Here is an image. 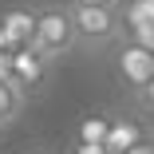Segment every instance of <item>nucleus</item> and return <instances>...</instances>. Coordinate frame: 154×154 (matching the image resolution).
<instances>
[{"label": "nucleus", "instance_id": "f257e3e1", "mask_svg": "<svg viewBox=\"0 0 154 154\" xmlns=\"http://www.w3.org/2000/svg\"><path fill=\"white\" fill-rule=\"evenodd\" d=\"M75 44L87 51H103L115 40H122V16L119 8H87V4H67Z\"/></svg>", "mask_w": 154, "mask_h": 154}, {"label": "nucleus", "instance_id": "f03ea898", "mask_svg": "<svg viewBox=\"0 0 154 154\" xmlns=\"http://www.w3.org/2000/svg\"><path fill=\"white\" fill-rule=\"evenodd\" d=\"M32 48L51 59V63H59L63 55H71L79 44H75V28H71V16H67V4H48L36 12V40Z\"/></svg>", "mask_w": 154, "mask_h": 154}, {"label": "nucleus", "instance_id": "7ed1b4c3", "mask_svg": "<svg viewBox=\"0 0 154 154\" xmlns=\"http://www.w3.org/2000/svg\"><path fill=\"white\" fill-rule=\"evenodd\" d=\"M115 67H119V79L127 83V91L134 95V91H142L154 79V51H146V48L127 40L119 48V55H115Z\"/></svg>", "mask_w": 154, "mask_h": 154}, {"label": "nucleus", "instance_id": "20e7f679", "mask_svg": "<svg viewBox=\"0 0 154 154\" xmlns=\"http://www.w3.org/2000/svg\"><path fill=\"white\" fill-rule=\"evenodd\" d=\"M48 75H51V59H44L36 48H20V51H12V83L24 91V99L36 95V91H44Z\"/></svg>", "mask_w": 154, "mask_h": 154}, {"label": "nucleus", "instance_id": "39448f33", "mask_svg": "<svg viewBox=\"0 0 154 154\" xmlns=\"http://www.w3.org/2000/svg\"><path fill=\"white\" fill-rule=\"evenodd\" d=\"M0 32L8 36V48L20 51V48H32L36 40V12L32 8H12L0 16Z\"/></svg>", "mask_w": 154, "mask_h": 154}, {"label": "nucleus", "instance_id": "423d86ee", "mask_svg": "<svg viewBox=\"0 0 154 154\" xmlns=\"http://www.w3.org/2000/svg\"><path fill=\"white\" fill-rule=\"evenodd\" d=\"M150 134H146V127L138 119H111V131H107V150L111 154H127V150H134L138 142H146Z\"/></svg>", "mask_w": 154, "mask_h": 154}, {"label": "nucleus", "instance_id": "0eeeda50", "mask_svg": "<svg viewBox=\"0 0 154 154\" xmlns=\"http://www.w3.org/2000/svg\"><path fill=\"white\" fill-rule=\"evenodd\" d=\"M122 36H131V32H154V0H122Z\"/></svg>", "mask_w": 154, "mask_h": 154}, {"label": "nucleus", "instance_id": "6e6552de", "mask_svg": "<svg viewBox=\"0 0 154 154\" xmlns=\"http://www.w3.org/2000/svg\"><path fill=\"white\" fill-rule=\"evenodd\" d=\"M24 91L16 87V83H0V131H8L12 122L24 115Z\"/></svg>", "mask_w": 154, "mask_h": 154}, {"label": "nucleus", "instance_id": "1a4fd4ad", "mask_svg": "<svg viewBox=\"0 0 154 154\" xmlns=\"http://www.w3.org/2000/svg\"><path fill=\"white\" fill-rule=\"evenodd\" d=\"M107 131H111V119H107V115H87V119L79 122V142L103 146V142H107Z\"/></svg>", "mask_w": 154, "mask_h": 154}, {"label": "nucleus", "instance_id": "9d476101", "mask_svg": "<svg viewBox=\"0 0 154 154\" xmlns=\"http://www.w3.org/2000/svg\"><path fill=\"white\" fill-rule=\"evenodd\" d=\"M134 103H138L142 115H154V79H150L142 91H134Z\"/></svg>", "mask_w": 154, "mask_h": 154}, {"label": "nucleus", "instance_id": "9b49d317", "mask_svg": "<svg viewBox=\"0 0 154 154\" xmlns=\"http://www.w3.org/2000/svg\"><path fill=\"white\" fill-rule=\"evenodd\" d=\"M67 4H87V8H122V0H67Z\"/></svg>", "mask_w": 154, "mask_h": 154}, {"label": "nucleus", "instance_id": "f8f14e48", "mask_svg": "<svg viewBox=\"0 0 154 154\" xmlns=\"http://www.w3.org/2000/svg\"><path fill=\"white\" fill-rule=\"evenodd\" d=\"M71 154H111L107 146H87V142H75L71 146Z\"/></svg>", "mask_w": 154, "mask_h": 154}, {"label": "nucleus", "instance_id": "ddd939ff", "mask_svg": "<svg viewBox=\"0 0 154 154\" xmlns=\"http://www.w3.org/2000/svg\"><path fill=\"white\" fill-rule=\"evenodd\" d=\"M0 83H12V55H0Z\"/></svg>", "mask_w": 154, "mask_h": 154}, {"label": "nucleus", "instance_id": "4468645a", "mask_svg": "<svg viewBox=\"0 0 154 154\" xmlns=\"http://www.w3.org/2000/svg\"><path fill=\"white\" fill-rule=\"evenodd\" d=\"M127 154H154V138H146V142H138L134 150H127Z\"/></svg>", "mask_w": 154, "mask_h": 154}, {"label": "nucleus", "instance_id": "2eb2a0df", "mask_svg": "<svg viewBox=\"0 0 154 154\" xmlns=\"http://www.w3.org/2000/svg\"><path fill=\"white\" fill-rule=\"evenodd\" d=\"M0 55H12V48H8V36L0 32Z\"/></svg>", "mask_w": 154, "mask_h": 154}, {"label": "nucleus", "instance_id": "dca6fc26", "mask_svg": "<svg viewBox=\"0 0 154 154\" xmlns=\"http://www.w3.org/2000/svg\"><path fill=\"white\" fill-rule=\"evenodd\" d=\"M32 154H44V150H32Z\"/></svg>", "mask_w": 154, "mask_h": 154}, {"label": "nucleus", "instance_id": "f3484780", "mask_svg": "<svg viewBox=\"0 0 154 154\" xmlns=\"http://www.w3.org/2000/svg\"><path fill=\"white\" fill-rule=\"evenodd\" d=\"M150 138H154V131H150Z\"/></svg>", "mask_w": 154, "mask_h": 154}]
</instances>
